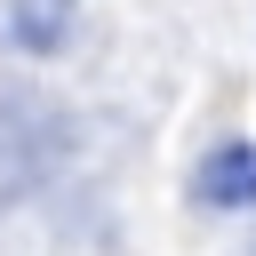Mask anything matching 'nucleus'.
I'll return each mask as SVG.
<instances>
[{
	"mask_svg": "<svg viewBox=\"0 0 256 256\" xmlns=\"http://www.w3.org/2000/svg\"><path fill=\"white\" fill-rule=\"evenodd\" d=\"M192 200L224 208V216H256V136H224L200 152L192 168Z\"/></svg>",
	"mask_w": 256,
	"mask_h": 256,
	"instance_id": "nucleus-1",
	"label": "nucleus"
},
{
	"mask_svg": "<svg viewBox=\"0 0 256 256\" xmlns=\"http://www.w3.org/2000/svg\"><path fill=\"white\" fill-rule=\"evenodd\" d=\"M64 16H72V0H16L8 8V40L16 48H56L64 40Z\"/></svg>",
	"mask_w": 256,
	"mask_h": 256,
	"instance_id": "nucleus-2",
	"label": "nucleus"
}]
</instances>
